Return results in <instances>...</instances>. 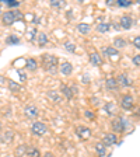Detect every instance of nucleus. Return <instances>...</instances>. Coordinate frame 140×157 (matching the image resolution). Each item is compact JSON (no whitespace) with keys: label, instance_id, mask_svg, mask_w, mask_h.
I'll return each instance as SVG.
<instances>
[{"label":"nucleus","instance_id":"f257e3e1","mask_svg":"<svg viewBox=\"0 0 140 157\" xmlns=\"http://www.w3.org/2000/svg\"><path fill=\"white\" fill-rule=\"evenodd\" d=\"M41 65L48 73L55 75L59 69V60L55 55H49V53H44L41 58Z\"/></svg>","mask_w":140,"mask_h":157},{"label":"nucleus","instance_id":"f03ea898","mask_svg":"<svg viewBox=\"0 0 140 157\" xmlns=\"http://www.w3.org/2000/svg\"><path fill=\"white\" fill-rule=\"evenodd\" d=\"M129 125H131V124H129L125 118H121V117L114 118V119H112V122H111V128H112V131H114L115 135L123 133L127 128H129Z\"/></svg>","mask_w":140,"mask_h":157},{"label":"nucleus","instance_id":"7ed1b4c3","mask_svg":"<svg viewBox=\"0 0 140 157\" xmlns=\"http://www.w3.org/2000/svg\"><path fill=\"white\" fill-rule=\"evenodd\" d=\"M48 131V126H46L45 122L41 121H35L32 125H31V132H32L34 136H44Z\"/></svg>","mask_w":140,"mask_h":157},{"label":"nucleus","instance_id":"20e7f679","mask_svg":"<svg viewBox=\"0 0 140 157\" xmlns=\"http://www.w3.org/2000/svg\"><path fill=\"white\" fill-rule=\"evenodd\" d=\"M39 115V108L34 104H29L24 108V117L28 118V119H35Z\"/></svg>","mask_w":140,"mask_h":157},{"label":"nucleus","instance_id":"39448f33","mask_svg":"<svg viewBox=\"0 0 140 157\" xmlns=\"http://www.w3.org/2000/svg\"><path fill=\"white\" fill-rule=\"evenodd\" d=\"M2 18H3V24L7 27L13 25L14 23H16V11L14 10H7V11H4L3 14H2Z\"/></svg>","mask_w":140,"mask_h":157},{"label":"nucleus","instance_id":"423d86ee","mask_svg":"<svg viewBox=\"0 0 140 157\" xmlns=\"http://www.w3.org/2000/svg\"><path fill=\"white\" fill-rule=\"evenodd\" d=\"M133 105H134V100H133V97H132V95H129V94L122 95V98H121V107H122V109L129 111V109H132V108H133Z\"/></svg>","mask_w":140,"mask_h":157},{"label":"nucleus","instance_id":"0eeeda50","mask_svg":"<svg viewBox=\"0 0 140 157\" xmlns=\"http://www.w3.org/2000/svg\"><path fill=\"white\" fill-rule=\"evenodd\" d=\"M102 143H104L105 147H111V146H114V144H116L118 143V135H115L114 132L105 133L104 136H102Z\"/></svg>","mask_w":140,"mask_h":157},{"label":"nucleus","instance_id":"6e6552de","mask_svg":"<svg viewBox=\"0 0 140 157\" xmlns=\"http://www.w3.org/2000/svg\"><path fill=\"white\" fill-rule=\"evenodd\" d=\"M76 135L81 139H87L91 136V129L88 126H84V125H78V126H76Z\"/></svg>","mask_w":140,"mask_h":157},{"label":"nucleus","instance_id":"1a4fd4ad","mask_svg":"<svg viewBox=\"0 0 140 157\" xmlns=\"http://www.w3.org/2000/svg\"><path fill=\"white\" fill-rule=\"evenodd\" d=\"M116 82L119 86H122V87H131L133 83H132L131 77L126 75V73H121V75H118L116 77Z\"/></svg>","mask_w":140,"mask_h":157},{"label":"nucleus","instance_id":"9d476101","mask_svg":"<svg viewBox=\"0 0 140 157\" xmlns=\"http://www.w3.org/2000/svg\"><path fill=\"white\" fill-rule=\"evenodd\" d=\"M132 25H133V20H132L131 16H122L121 20H119V27L122 29H131Z\"/></svg>","mask_w":140,"mask_h":157},{"label":"nucleus","instance_id":"9b49d317","mask_svg":"<svg viewBox=\"0 0 140 157\" xmlns=\"http://www.w3.org/2000/svg\"><path fill=\"white\" fill-rule=\"evenodd\" d=\"M101 52H102V55L107 56V58H115V56H119V51L115 49L114 46H102Z\"/></svg>","mask_w":140,"mask_h":157},{"label":"nucleus","instance_id":"f8f14e48","mask_svg":"<svg viewBox=\"0 0 140 157\" xmlns=\"http://www.w3.org/2000/svg\"><path fill=\"white\" fill-rule=\"evenodd\" d=\"M59 72L63 76H70L73 73V65L70 62H62V65L59 66Z\"/></svg>","mask_w":140,"mask_h":157},{"label":"nucleus","instance_id":"ddd939ff","mask_svg":"<svg viewBox=\"0 0 140 157\" xmlns=\"http://www.w3.org/2000/svg\"><path fill=\"white\" fill-rule=\"evenodd\" d=\"M88 59H90V63H91L93 66H97L98 67V66L102 65V56L98 52H91L88 55Z\"/></svg>","mask_w":140,"mask_h":157},{"label":"nucleus","instance_id":"4468645a","mask_svg":"<svg viewBox=\"0 0 140 157\" xmlns=\"http://www.w3.org/2000/svg\"><path fill=\"white\" fill-rule=\"evenodd\" d=\"M105 87H107L108 91H116L118 88H119V84H118L115 77H109L105 80Z\"/></svg>","mask_w":140,"mask_h":157},{"label":"nucleus","instance_id":"2eb2a0df","mask_svg":"<svg viewBox=\"0 0 140 157\" xmlns=\"http://www.w3.org/2000/svg\"><path fill=\"white\" fill-rule=\"evenodd\" d=\"M27 157H42V153L36 146H27Z\"/></svg>","mask_w":140,"mask_h":157},{"label":"nucleus","instance_id":"dca6fc26","mask_svg":"<svg viewBox=\"0 0 140 157\" xmlns=\"http://www.w3.org/2000/svg\"><path fill=\"white\" fill-rule=\"evenodd\" d=\"M25 67L28 69L29 72H35L36 69H38V62L34 58H28L25 60Z\"/></svg>","mask_w":140,"mask_h":157},{"label":"nucleus","instance_id":"f3484780","mask_svg":"<svg viewBox=\"0 0 140 157\" xmlns=\"http://www.w3.org/2000/svg\"><path fill=\"white\" fill-rule=\"evenodd\" d=\"M77 31L80 34H83V35H87L91 31V25L87 23H80V24H77Z\"/></svg>","mask_w":140,"mask_h":157},{"label":"nucleus","instance_id":"a211bd4d","mask_svg":"<svg viewBox=\"0 0 140 157\" xmlns=\"http://www.w3.org/2000/svg\"><path fill=\"white\" fill-rule=\"evenodd\" d=\"M60 93L65 95L67 100H72L74 95H73L72 90H70V86H66V84H60Z\"/></svg>","mask_w":140,"mask_h":157},{"label":"nucleus","instance_id":"6ab92c4d","mask_svg":"<svg viewBox=\"0 0 140 157\" xmlns=\"http://www.w3.org/2000/svg\"><path fill=\"white\" fill-rule=\"evenodd\" d=\"M48 97L52 100L53 102H60L62 101V95H60V93L56 91V90H49L48 91Z\"/></svg>","mask_w":140,"mask_h":157},{"label":"nucleus","instance_id":"aec40b11","mask_svg":"<svg viewBox=\"0 0 140 157\" xmlns=\"http://www.w3.org/2000/svg\"><path fill=\"white\" fill-rule=\"evenodd\" d=\"M95 151H97V154L100 157H104L105 154H107V147L104 146L102 142H97V143H95Z\"/></svg>","mask_w":140,"mask_h":157},{"label":"nucleus","instance_id":"412c9836","mask_svg":"<svg viewBox=\"0 0 140 157\" xmlns=\"http://www.w3.org/2000/svg\"><path fill=\"white\" fill-rule=\"evenodd\" d=\"M7 86H9V90L11 93H18L20 90H21V86L18 84L17 82H14V80H7Z\"/></svg>","mask_w":140,"mask_h":157},{"label":"nucleus","instance_id":"4be33fe9","mask_svg":"<svg viewBox=\"0 0 140 157\" xmlns=\"http://www.w3.org/2000/svg\"><path fill=\"white\" fill-rule=\"evenodd\" d=\"M20 42H21V39H20L17 35H14V34H10V35L6 38L7 45H18Z\"/></svg>","mask_w":140,"mask_h":157},{"label":"nucleus","instance_id":"5701e85b","mask_svg":"<svg viewBox=\"0 0 140 157\" xmlns=\"http://www.w3.org/2000/svg\"><path fill=\"white\" fill-rule=\"evenodd\" d=\"M127 45L126 39L121 38V36H116V38L114 39V48L115 49H119V48H125V46Z\"/></svg>","mask_w":140,"mask_h":157},{"label":"nucleus","instance_id":"b1692460","mask_svg":"<svg viewBox=\"0 0 140 157\" xmlns=\"http://www.w3.org/2000/svg\"><path fill=\"white\" fill-rule=\"evenodd\" d=\"M36 41H38V45L39 46H45L48 44V35L45 33H39L36 35Z\"/></svg>","mask_w":140,"mask_h":157},{"label":"nucleus","instance_id":"393cba45","mask_svg":"<svg viewBox=\"0 0 140 157\" xmlns=\"http://www.w3.org/2000/svg\"><path fill=\"white\" fill-rule=\"evenodd\" d=\"M109 29H111V24H109V23H100L97 25V31H98V33H101V34L108 33Z\"/></svg>","mask_w":140,"mask_h":157},{"label":"nucleus","instance_id":"a878e982","mask_svg":"<svg viewBox=\"0 0 140 157\" xmlns=\"http://www.w3.org/2000/svg\"><path fill=\"white\" fill-rule=\"evenodd\" d=\"M2 137H3V143H10V142H13V139H14V132L6 131L3 135H2Z\"/></svg>","mask_w":140,"mask_h":157},{"label":"nucleus","instance_id":"bb28decb","mask_svg":"<svg viewBox=\"0 0 140 157\" xmlns=\"http://www.w3.org/2000/svg\"><path fill=\"white\" fill-rule=\"evenodd\" d=\"M25 153H27V144H20V146H17L16 151H14L16 157H23V156H25Z\"/></svg>","mask_w":140,"mask_h":157},{"label":"nucleus","instance_id":"cd10ccee","mask_svg":"<svg viewBox=\"0 0 140 157\" xmlns=\"http://www.w3.org/2000/svg\"><path fill=\"white\" fill-rule=\"evenodd\" d=\"M63 46H65V49L67 52H70V53L76 52V44H73L72 41H66V42L63 44Z\"/></svg>","mask_w":140,"mask_h":157},{"label":"nucleus","instance_id":"c85d7f7f","mask_svg":"<svg viewBox=\"0 0 140 157\" xmlns=\"http://www.w3.org/2000/svg\"><path fill=\"white\" fill-rule=\"evenodd\" d=\"M36 35H38V31H36V28H29V31H27V38H28V41H31V42H32L34 39H35Z\"/></svg>","mask_w":140,"mask_h":157},{"label":"nucleus","instance_id":"c756f323","mask_svg":"<svg viewBox=\"0 0 140 157\" xmlns=\"http://www.w3.org/2000/svg\"><path fill=\"white\" fill-rule=\"evenodd\" d=\"M2 3L6 4L7 7H11V9L20 6V2H17V0H2Z\"/></svg>","mask_w":140,"mask_h":157},{"label":"nucleus","instance_id":"7c9ffc66","mask_svg":"<svg viewBox=\"0 0 140 157\" xmlns=\"http://www.w3.org/2000/svg\"><path fill=\"white\" fill-rule=\"evenodd\" d=\"M115 4H116L118 7H129V6H132V2L131 0H116L115 2Z\"/></svg>","mask_w":140,"mask_h":157},{"label":"nucleus","instance_id":"2f4dec72","mask_svg":"<svg viewBox=\"0 0 140 157\" xmlns=\"http://www.w3.org/2000/svg\"><path fill=\"white\" fill-rule=\"evenodd\" d=\"M49 4L52 7H56V9H62L65 6V2H62V0H52V2H49Z\"/></svg>","mask_w":140,"mask_h":157},{"label":"nucleus","instance_id":"473e14b6","mask_svg":"<svg viewBox=\"0 0 140 157\" xmlns=\"http://www.w3.org/2000/svg\"><path fill=\"white\" fill-rule=\"evenodd\" d=\"M114 107H115L114 102H108V104L105 105V111H107L108 115H114Z\"/></svg>","mask_w":140,"mask_h":157},{"label":"nucleus","instance_id":"72a5a7b5","mask_svg":"<svg viewBox=\"0 0 140 157\" xmlns=\"http://www.w3.org/2000/svg\"><path fill=\"white\" fill-rule=\"evenodd\" d=\"M133 46L136 49H140V35H136L133 38Z\"/></svg>","mask_w":140,"mask_h":157},{"label":"nucleus","instance_id":"f704fd0d","mask_svg":"<svg viewBox=\"0 0 140 157\" xmlns=\"http://www.w3.org/2000/svg\"><path fill=\"white\" fill-rule=\"evenodd\" d=\"M132 62H133V65H134V66L140 67V55H134L133 58H132Z\"/></svg>","mask_w":140,"mask_h":157},{"label":"nucleus","instance_id":"c9c22d12","mask_svg":"<svg viewBox=\"0 0 140 157\" xmlns=\"http://www.w3.org/2000/svg\"><path fill=\"white\" fill-rule=\"evenodd\" d=\"M90 101H91V105H94V107H100V102H101L98 97H91Z\"/></svg>","mask_w":140,"mask_h":157},{"label":"nucleus","instance_id":"e433bc0d","mask_svg":"<svg viewBox=\"0 0 140 157\" xmlns=\"http://www.w3.org/2000/svg\"><path fill=\"white\" fill-rule=\"evenodd\" d=\"M84 115H85V118L91 119V121H94V119H95V114H94L93 111H85V112H84Z\"/></svg>","mask_w":140,"mask_h":157},{"label":"nucleus","instance_id":"4c0bfd02","mask_svg":"<svg viewBox=\"0 0 140 157\" xmlns=\"http://www.w3.org/2000/svg\"><path fill=\"white\" fill-rule=\"evenodd\" d=\"M18 75H20V80H21V82H25V78H27L25 73H23V72H20L18 70Z\"/></svg>","mask_w":140,"mask_h":157},{"label":"nucleus","instance_id":"58836bf2","mask_svg":"<svg viewBox=\"0 0 140 157\" xmlns=\"http://www.w3.org/2000/svg\"><path fill=\"white\" fill-rule=\"evenodd\" d=\"M23 13L21 11H16V20H23Z\"/></svg>","mask_w":140,"mask_h":157},{"label":"nucleus","instance_id":"ea45409f","mask_svg":"<svg viewBox=\"0 0 140 157\" xmlns=\"http://www.w3.org/2000/svg\"><path fill=\"white\" fill-rule=\"evenodd\" d=\"M81 83H84V84H88V83H90V80H88V76H83Z\"/></svg>","mask_w":140,"mask_h":157},{"label":"nucleus","instance_id":"a19ab883","mask_svg":"<svg viewBox=\"0 0 140 157\" xmlns=\"http://www.w3.org/2000/svg\"><path fill=\"white\" fill-rule=\"evenodd\" d=\"M42 157H55V154H53L52 151H46V153H44Z\"/></svg>","mask_w":140,"mask_h":157},{"label":"nucleus","instance_id":"79ce46f5","mask_svg":"<svg viewBox=\"0 0 140 157\" xmlns=\"http://www.w3.org/2000/svg\"><path fill=\"white\" fill-rule=\"evenodd\" d=\"M4 83H6V78H4L3 76H0V86H3Z\"/></svg>","mask_w":140,"mask_h":157},{"label":"nucleus","instance_id":"37998d69","mask_svg":"<svg viewBox=\"0 0 140 157\" xmlns=\"http://www.w3.org/2000/svg\"><path fill=\"white\" fill-rule=\"evenodd\" d=\"M3 14V10H2V4H0V16Z\"/></svg>","mask_w":140,"mask_h":157},{"label":"nucleus","instance_id":"c03bdc74","mask_svg":"<svg viewBox=\"0 0 140 157\" xmlns=\"http://www.w3.org/2000/svg\"><path fill=\"white\" fill-rule=\"evenodd\" d=\"M2 128H3V124H2V121H0V129H2Z\"/></svg>","mask_w":140,"mask_h":157}]
</instances>
